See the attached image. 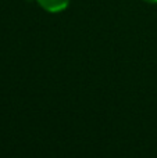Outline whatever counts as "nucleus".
I'll list each match as a JSON object with an SVG mask.
<instances>
[{
	"instance_id": "nucleus-1",
	"label": "nucleus",
	"mask_w": 157,
	"mask_h": 158,
	"mask_svg": "<svg viewBox=\"0 0 157 158\" xmlns=\"http://www.w3.org/2000/svg\"><path fill=\"white\" fill-rule=\"evenodd\" d=\"M36 2L47 13H61L70 4V0H36Z\"/></svg>"
},
{
	"instance_id": "nucleus-2",
	"label": "nucleus",
	"mask_w": 157,
	"mask_h": 158,
	"mask_svg": "<svg viewBox=\"0 0 157 158\" xmlns=\"http://www.w3.org/2000/svg\"><path fill=\"white\" fill-rule=\"evenodd\" d=\"M146 3H152V4H157V0H145Z\"/></svg>"
}]
</instances>
